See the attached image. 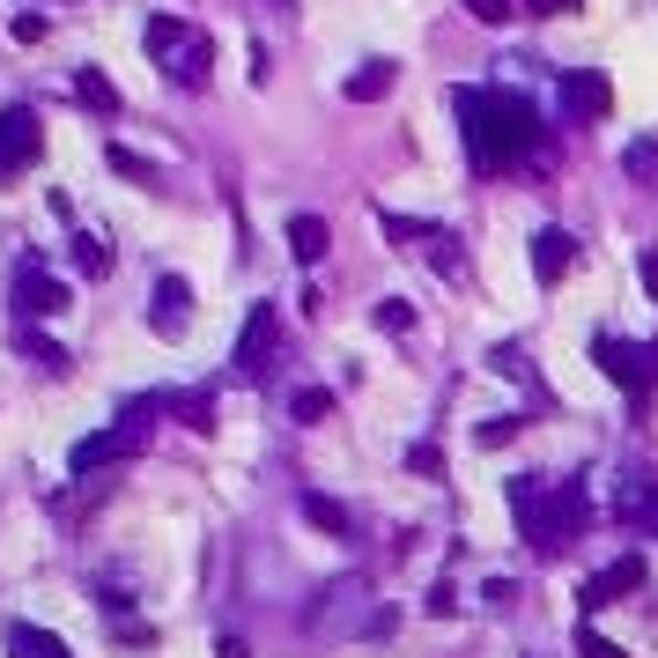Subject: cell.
<instances>
[{
	"mask_svg": "<svg viewBox=\"0 0 658 658\" xmlns=\"http://www.w3.org/2000/svg\"><path fill=\"white\" fill-rule=\"evenodd\" d=\"M452 112H459V134H466V156L481 171H518L540 156V112L533 97H518L503 82H459L452 89Z\"/></svg>",
	"mask_w": 658,
	"mask_h": 658,
	"instance_id": "1",
	"label": "cell"
},
{
	"mask_svg": "<svg viewBox=\"0 0 658 658\" xmlns=\"http://www.w3.org/2000/svg\"><path fill=\"white\" fill-rule=\"evenodd\" d=\"M511 518H518V540L526 548H570V540L585 533V518H592V496L577 481H555V488H540L533 474H518L511 481Z\"/></svg>",
	"mask_w": 658,
	"mask_h": 658,
	"instance_id": "2",
	"label": "cell"
},
{
	"mask_svg": "<svg viewBox=\"0 0 658 658\" xmlns=\"http://www.w3.org/2000/svg\"><path fill=\"white\" fill-rule=\"evenodd\" d=\"M592 363L629 392L636 407L658 392V341H622V333H592Z\"/></svg>",
	"mask_w": 658,
	"mask_h": 658,
	"instance_id": "3",
	"label": "cell"
},
{
	"mask_svg": "<svg viewBox=\"0 0 658 658\" xmlns=\"http://www.w3.org/2000/svg\"><path fill=\"white\" fill-rule=\"evenodd\" d=\"M274 355H282V311H274V304H252V318H244V333H237V355H230V370H237L244 385H267Z\"/></svg>",
	"mask_w": 658,
	"mask_h": 658,
	"instance_id": "4",
	"label": "cell"
},
{
	"mask_svg": "<svg viewBox=\"0 0 658 658\" xmlns=\"http://www.w3.org/2000/svg\"><path fill=\"white\" fill-rule=\"evenodd\" d=\"M148 444V429L141 422H112V429H97V437H82V444H67V474L74 481H89V474H104V466H119V459H134Z\"/></svg>",
	"mask_w": 658,
	"mask_h": 658,
	"instance_id": "5",
	"label": "cell"
},
{
	"mask_svg": "<svg viewBox=\"0 0 658 658\" xmlns=\"http://www.w3.org/2000/svg\"><path fill=\"white\" fill-rule=\"evenodd\" d=\"M555 112H562V126H599L614 112V82L599 67H570L555 82Z\"/></svg>",
	"mask_w": 658,
	"mask_h": 658,
	"instance_id": "6",
	"label": "cell"
},
{
	"mask_svg": "<svg viewBox=\"0 0 658 658\" xmlns=\"http://www.w3.org/2000/svg\"><path fill=\"white\" fill-rule=\"evenodd\" d=\"M38 156H45V126H38V112H30V104H8V112H0V185L23 178Z\"/></svg>",
	"mask_w": 658,
	"mask_h": 658,
	"instance_id": "7",
	"label": "cell"
},
{
	"mask_svg": "<svg viewBox=\"0 0 658 658\" xmlns=\"http://www.w3.org/2000/svg\"><path fill=\"white\" fill-rule=\"evenodd\" d=\"M644 577H651V570H644V555H614L607 570H592L585 585H577V599H585V614H599V607H622L629 592H644Z\"/></svg>",
	"mask_w": 658,
	"mask_h": 658,
	"instance_id": "8",
	"label": "cell"
},
{
	"mask_svg": "<svg viewBox=\"0 0 658 658\" xmlns=\"http://www.w3.org/2000/svg\"><path fill=\"white\" fill-rule=\"evenodd\" d=\"M148 326H156L163 341H178V333L193 326V282H185V274H156V296H148Z\"/></svg>",
	"mask_w": 658,
	"mask_h": 658,
	"instance_id": "9",
	"label": "cell"
},
{
	"mask_svg": "<svg viewBox=\"0 0 658 658\" xmlns=\"http://www.w3.org/2000/svg\"><path fill=\"white\" fill-rule=\"evenodd\" d=\"M15 304H23V318H60L74 304V289H67V282H52L38 259H23V267H15Z\"/></svg>",
	"mask_w": 658,
	"mask_h": 658,
	"instance_id": "10",
	"label": "cell"
},
{
	"mask_svg": "<svg viewBox=\"0 0 658 658\" xmlns=\"http://www.w3.org/2000/svg\"><path fill=\"white\" fill-rule=\"evenodd\" d=\"M208 67H215V45H208V30H185V45L163 60V74H171L178 89H208Z\"/></svg>",
	"mask_w": 658,
	"mask_h": 658,
	"instance_id": "11",
	"label": "cell"
},
{
	"mask_svg": "<svg viewBox=\"0 0 658 658\" xmlns=\"http://www.w3.org/2000/svg\"><path fill=\"white\" fill-rule=\"evenodd\" d=\"M570 267H577V237H570V230H555V222H548V230H533V274H540V282H562Z\"/></svg>",
	"mask_w": 658,
	"mask_h": 658,
	"instance_id": "12",
	"label": "cell"
},
{
	"mask_svg": "<svg viewBox=\"0 0 658 658\" xmlns=\"http://www.w3.org/2000/svg\"><path fill=\"white\" fill-rule=\"evenodd\" d=\"M289 252H296V267H318V259L333 252V230H326V215H289Z\"/></svg>",
	"mask_w": 658,
	"mask_h": 658,
	"instance_id": "13",
	"label": "cell"
},
{
	"mask_svg": "<svg viewBox=\"0 0 658 658\" xmlns=\"http://www.w3.org/2000/svg\"><path fill=\"white\" fill-rule=\"evenodd\" d=\"M0 644H8V658H67V644H60L52 629H38V622H8Z\"/></svg>",
	"mask_w": 658,
	"mask_h": 658,
	"instance_id": "14",
	"label": "cell"
},
{
	"mask_svg": "<svg viewBox=\"0 0 658 658\" xmlns=\"http://www.w3.org/2000/svg\"><path fill=\"white\" fill-rule=\"evenodd\" d=\"M74 104H82V112H97V119H119V112H126L119 89L104 82V67H74Z\"/></svg>",
	"mask_w": 658,
	"mask_h": 658,
	"instance_id": "15",
	"label": "cell"
},
{
	"mask_svg": "<svg viewBox=\"0 0 658 658\" xmlns=\"http://www.w3.org/2000/svg\"><path fill=\"white\" fill-rule=\"evenodd\" d=\"M296 511L311 518L318 533H333V540H348V533H355V518H348L341 503H333V496H318V488H304V496H296Z\"/></svg>",
	"mask_w": 658,
	"mask_h": 658,
	"instance_id": "16",
	"label": "cell"
},
{
	"mask_svg": "<svg viewBox=\"0 0 658 658\" xmlns=\"http://www.w3.org/2000/svg\"><path fill=\"white\" fill-rule=\"evenodd\" d=\"M8 341L23 348V355H30V363H38V370H52V378L67 370V348H60V341H45V333H38V326H23V318L8 326Z\"/></svg>",
	"mask_w": 658,
	"mask_h": 658,
	"instance_id": "17",
	"label": "cell"
},
{
	"mask_svg": "<svg viewBox=\"0 0 658 658\" xmlns=\"http://www.w3.org/2000/svg\"><path fill=\"white\" fill-rule=\"evenodd\" d=\"M392 89V60H370V67L348 74V104H378Z\"/></svg>",
	"mask_w": 658,
	"mask_h": 658,
	"instance_id": "18",
	"label": "cell"
},
{
	"mask_svg": "<svg viewBox=\"0 0 658 658\" xmlns=\"http://www.w3.org/2000/svg\"><path fill=\"white\" fill-rule=\"evenodd\" d=\"M622 171H629L636 185H651V193H658V141H651V134H644V141H629V148H622Z\"/></svg>",
	"mask_w": 658,
	"mask_h": 658,
	"instance_id": "19",
	"label": "cell"
},
{
	"mask_svg": "<svg viewBox=\"0 0 658 658\" xmlns=\"http://www.w3.org/2000/svg\"><path fill=\"white\" fill-rule=\"evenodd\" d=\"M74 267L89 274V282H104V274H112V244H104L97 230H82V237H74Z\"/></svg>",
	"mask_w": 658,
	"mask_h": 658,
	"instance_id": "20",
	"label": "cell"
},
{
	"mask_svg": "<svg viewBox=\"0 0 658 658\" xmlns=\"http://www.w3.org/2000/svg\"><path fill=\"white\" fill-rule=\"evenodd\" d=\"M141 45H148V52H156V60H171V52H178V45H185V15H156V23H148V30H141Z\"/></svg>",
	"mask_w": 658,
	"mask_h": 658,
	"instance_id": "21",
	"label": "cell"
},
{
	"mask_svg": "<svg viewBox=\"0 0 658 658\" xmlns=\"http://www.w3.org/2000/svg\"><path fill=\"white\" fill-rule=\"evenodd\" d=\"M104 163H112L119 178H134V185H156V163H148V156H134L126 141H112V148H104Z\"/></svg>",
	"mask_w": 658,
	"mask_h": 658,
	"instance_id": "22",
	"label": "cell"
},
{
	"mask_svg": "<svg viewBox=\"0 0 658 658\" xmlns=\"http://www.w3.org/2000/svg\"><path fill=\"white\" fill-rule=\"evenodd\" d=\"M289 415L296 422H326V415H333V392H326V385H296L289 392Z\"/></svg>",
	"mask_w": 658,
	"mask_h": 658,
	"instance_id": "23",
	"label": "cell"
},
{
	"mask_svg": "<svg viewBox=\"0 0 658 658\" xmlns=\"http://www.w3.org/2000/svg\"><path fill=\"white\" fill-rule=\"evenodd\" d=\"M511 437H518V415H488V422H474V444H481V452H503Z\"/></svg>",
	"mask_w": 658,
	"mask_h": 658,
	"instance_id": "24",
	"label": "cell"
},
{
	"mask_svg": "<svg viewBox=\"0 0 658 658\" xmlns=\"http://www.w3.org/2000/svg\"><path fill=\"white\" fill-rule=\"evenodd\" d=\"M407 474H422V481H444V452L429 437L422 444H407Z\"/></svg>",
	"mask_w": 658,
	"mask_h": 658,
	"instance_id": "25",
	"label": "cell"
},
{
	"mask_svg": "<svg viewBox=\"0 0 658 658\" xmlns=\"http://www.w3.org/2000/svg\"><path fill=\"white\" fill-rule=\"evenodd\" d=\"M622 511H629L644 533H658V488H629V496H622Z\"/></svg>",
	"mask_w": 658,
	"mask_h": 658,
	"instance_id": "26",
	"label": "cell"
},
{
	"mask_svg": "<svg viewBox=\"0 0 658 658\" xmlns=\"http://www.w3.org/2000/svg\"><path fill=\"white\" fill-rule=\"evenodd\" d=\"M407 326H415V304H407V296H385V304H378V333H407Z\"/></svg>",
	"mask_w": 658,
	"mask_h": 658,
	"instance_id": "27",
	"label": "cell"
},
{
	"mask_svg": "<svg viewBox=\"0 0 658 658\" xmlns=\"http://www.w3.org/2000/svg\"><path fill=\"white\" fill-rule=\"evenodd\" d=\"M171 407L185 415V429H200V437L215 429V400H208V392H193V400H171Z\"/></svg>",
	"mask_w": 658,
	"mask_h": 658,
	"instance_id": "28",
	"label": "cell"
},
{
	"mask_svg": "<svg viewBox=\"0 0 658 658\" xmlns=\"http://www.w3.org/2000/svg\"><path fill=\"white\" fill-rule=\"evenodd\" d=\"M459 8L474 15V23H488V30H496V23H511V15H518L511 0H459Z\"/></svg>",
	"mask_w": 658,
	"mask_h": 658,
	"instance_id": "29",
	"label": "cell"
},
{
	"mask_svg": "<svg viewBox=\"0 0 658 658\" xmlns=\"http://www.w3.org/2000/svg\"><path fill=\"white\" fill-rule=\"evenodd\" d=\"M577 658H629V651H622V644H607V636L585 622V629H577Z\"/></svg>",
	"mask_w": 658,
	"mask_h": 658,
	"instance_id": "30",
	"label": "cell"
},
{
	"mask_svg": "<svg viewBox=\"0 0 658 658\" xmlns=\"http://www.w3.org/2000/svg\"><path fill=\"white\" fill-rule=\"evenodd\" d=\"M481 599H488L496 614H511V607H518V585H511V577H488V585H481Z\"/></svg>",
	"mask_w": 658,
	"mask_h": 658,
	"instance_id": "31",
	"label": "cell"
},
{
	"mask_svg": "<svg viewBox=\"0 0 658 658\" xmlns=\"http://www.w3.org/2000/svg\"><path fill=\"white\" fill-rule=\"evenodd\" d=\"M45 15H15V23H8V38H15V45H38V38H45Z\"/></svg>",
	"mask_w": 658,
	"mask_h": 658,
	"instance_id": "32",
	"label": "cell"
},
{
	"mask_svg": "<svg viewBox=\"0 0 658 658\" xmlns=\"http://www.w3.org/2000/svg\"><path fill=\"white\" fill-rule=\"evenodd\" d=\"M429 614H437V622H452V614H459V592H452V585H429Z\"/></svg>",
	"mask_w": 658,
	"mask_h": 658,
	"instance_id": "33",
	"label": "cell"
},
{
	"mask_svg": "<svg viewBox=\"0 0 658 658\" xmlns=\"http://www.w3.org/2000/svg\"><path fill=\"white\" fill-rule=\"evenodd\" d=\"M636 274H644V289L658 296V252H644V259H636Z\"/></svg>",
	"mask_w": 658,
	"mask_h": 658,
	"instance_id": "34",
	"label": "cell"
},
{
	"mask_svg": "<svg viewBox=\"0 0 658 658\" xmlns=\"http://www.w3.org/2000/svg\"><path fill=\"white\" fill-rule=\"evenodd\" d=\"M526 8H533V15H570L577 0H526Z\"/></svg>",
	"mask_w": 658,
	"mask_h": 658,
	"instance_id": "35",
	"label": "cell"
},
{
	"mask_svg": "<svg viewBox=\"0 0 658 658\" xmlns=\"http://www.w3.org/2000/svg\"><path fill=\"white\" fill-rule=\"evenodd\" d=\"M215 658H252V651H244L237 636H215Z\"/></svg>",
	"mask_w": 658,
	"mask_h": 658,
	"instance_id": "36",
	"label": "cell"
},
{
	"mask_svg": "<svg viewBox=\"0 0 658 658\" xmlns=\"http://www.w3.org/2000/svg\"><path fill=\"white\" fill-rule=\"evenodd\" d=\"M274 8H282V15H289V8H296V0H274Z\"/></svg>",
	"mask_w": 658,
	"mask_h": 658,
	"instance_id": "37",
	"label": "cell"
}]
</instances>
